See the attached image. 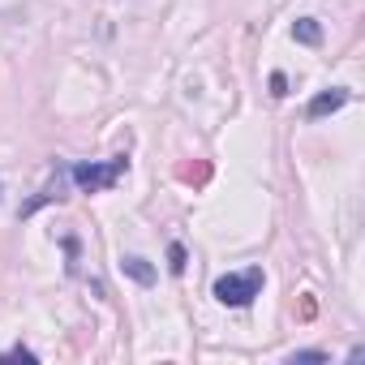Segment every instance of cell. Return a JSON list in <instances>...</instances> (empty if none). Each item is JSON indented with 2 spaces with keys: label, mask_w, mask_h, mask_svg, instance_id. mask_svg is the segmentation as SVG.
Returning <instances> with one entry per match:
<instances>
[{
  "label": "cell",
  "mask_w": 365,
  "mask_h": 365,
  "mask_svg": "<svg viewBox=\"0 0 365 365\" xmlns=\"http://www.w3.org/2000/svg\"><path fill=\"white\" fill-rule=\"evenodd\" d=\"M129 172V155H116V159H103V163H73L69 168V180L82 190V194H103V190H112L116 180Z\"/></svg>",
  "instance_id": "obj_1"
},
{
  "label": "cell",
  "mask_w": 365,
  "mask_h": 365,
  "mask_svg": "<svg viewBox=\"0 0 365 365\" xmlns=\"http://www.w3.org/2000/svg\"><path fill=\"white\" fill-rule=\"evenodd\" d=\"M262 284H267L262 267L228 271V275L215 279V301H220V305H232V309H245V305H254V297L262 292Z\"/></svg>",
  "instance_id": "obj_2"
},
{
  "label": "cell",
  "mask_w": 365,
  "mask_h": 365,
  "mask_svg": "<svg viewBox=\"0 0 365 365\" xmlns=\"http://www.w3.org/2000/svg\"><path fill=\"white\" fill-rule=\"evenodd\" d=\"M348 103V91L344 86H331V91H318L309 99V120H322V116H335L339 108Z\"/></svg>",
  "instance_id": "obj_3"
},
{
  "label": "cell",
  "mask_w": 365,
  "mask_h": 365,
  "mask_svg": "<svg viewBox=\"0 0 365 365\" xmlns=\"http://www.w3.org/2000/svg\"><path fill=\"white\" fill-rule=\"evenodd\" d=\"M120 271H125L133 284H142V288L155 284V267H150L146 258H138V254H125V258H120Z\"/></svg>",
  "instance_id": "obj_4"
},
{
  "label": "cell",
  "mask_w": 365,
  "mask_h": 365,
  "mask_svg": "<svg viewBox=\"0 0 365 365\" xmlns=\"http://www.w3.org/2000/svg\"><path fill=\"white\" fill-rule=\"evenodd\" d=\"M292 39L305 43V48H318V43H322V26H318L314 18H301V22L292 26Z\"/></svg>",
  "instance_id": "obj_5"
},
{
  "label": "cell",
  "mask_w": 365,
  "mask_h": 365,
  "mask_svg": "<svg viewBox=\"0 0 365 365\" xmlns=\"http://www.w3.org/2000/svg\"><path fill=\"white\" fill-rule=\"evenodd\" d=\"M185 267H190V258H185V245H180V241H172V245H168V271H172V275H185Z\"/></svg>",
  "instance_id": "obj_6"
},
{
  "label": "cell",
  "mask_w": 365,
  "mask_h": 365,
  "mask_svg": "<svg viewBox=\"0 0 365 365\" xmlns=\"http://www.w3.org/2000/svg\"><path fill=\"white\" fill-rule=\"evenodd\" d=\"M309 361H331L322 348H301V352H288V365H309Z\"/></svg>",
  "instance_id": "obj_7"
},
{
  "label": "cell",
  "mask_w": 365,
  "mask_h": 365,
  "mask_svg": "<svg viewBox=\"0 0 365 365\" xmlns=\"http://www.w3.org/2000/svg\"><path fill=\"white\" fill-rule=\"evenodd\" d=\"M0 361H39L26 344H18V348H9V352H0Z\"/></svg>",
  "instance_id": "obj_8"
},
{
  "label": "cell",
  "mask_w": 365,
  "mask_h": 365,
  "mask_svg": "<svg viewBox=\"0 0 365 365\" xmlns=\"http://www.w3.org/2000/svg\"><path fill=\"white\" fill-rule=\"evenodd\" d=\"M271 95H275V99H284V95H288V82H284V73H271Z\"/></svg>",
  "instance_id": "obj_9"
}]
</instances>
